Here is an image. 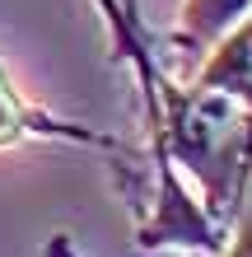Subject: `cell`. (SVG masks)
I'll return each instance as SVG.
<instances>
[{
  "mask_svg": "<svg viewBox=\"0 0 252 257\" xmlns=\"http://www.w3.org/2000/svg\"><path fill=\"white\" fill-rule=\"evenodd\" d=\"M80 145V150H98V155H108L112 164L126 159L131 150L117 141V136H103L84 122H70V117L42 108V103H28L19 94V84H14L10 75V61L5 52H0V150H14V145Z\"/></svg>",
  "mask_w": 252,
  "mask_h": 257,
  "instance_id": "obj_1",
  "label": "cell"
},
{
  "mask_svg": "<svg viewBox=\"0 0 252 257\" xmlns=\"http://www.w3.org/2000/svg\"><path fill=\"white\" fill-rule=\"evenodd\" d=\"M247 10H252V0H182L177 14H173V28H168L164 47L196 66Z\"/></svg>",
  "mask_w": 252,
  "mask_h": 257,
  "instance_id": "obj_2",
  "label": "cell"
},
{
  "mask_svg": "<svg viewBox=\"0 0 252 257\" xmlns=\"http://www.w3.org/2000/svg\"><path fill=\"white\" fill-rule=\"evenodd\" d=\"M191 80L210 84V89H224V94H233L252 112V10L191 66Z\"/></svg>",
  "mask_w": 252,
  "mask_h": 257,
  "instance_id": "obj_3",
  "label": "cell"
},
{
  "mask_svg": "<svg viewBox=\"0 0 252 257\" xmlns=\"http://www.w3.org/2000/svg\"><path fill=\"white\" fill-rule=\"evenodd\" d=\"M215 252L219 257H252V183L238 201V215L229 220V243H219Z\"/></svg>",
  "mask_w": 252,
  "mask_h": 257,
  "instance_id": "obj_4",
  "label": "cell"
},
{
  "mask_svg": "<svg viewBox=\"0 0 252 257\" xmlns=\"http://www.w3.org/2000/svg\"><path fill=\"white\" fill-rule=\"evenodd\" d=\"M42 257H84V252L75 248V238H70V234H52L47 243H42Z\"/></svg>",
  "mask_w": 252,
  "mask_h": 257,
  "instance_id": "obj_5",
  "label": "cell"
},
{
  "mask_svg": "<svg viewBox=\"0 0 252 257\" xmlns=\"http://www.w3.org/2000/svg\"><path fill=\"white\" fill-rule=\"evenodd\" d=\"M122 5H126V10H136V14H140V0H122Z\"/></svg>",
  "mask_w": 252,
  "mask_h": 257,
  "instance_id": "obj_6",
  "label": "cell"
}]
</instances>
